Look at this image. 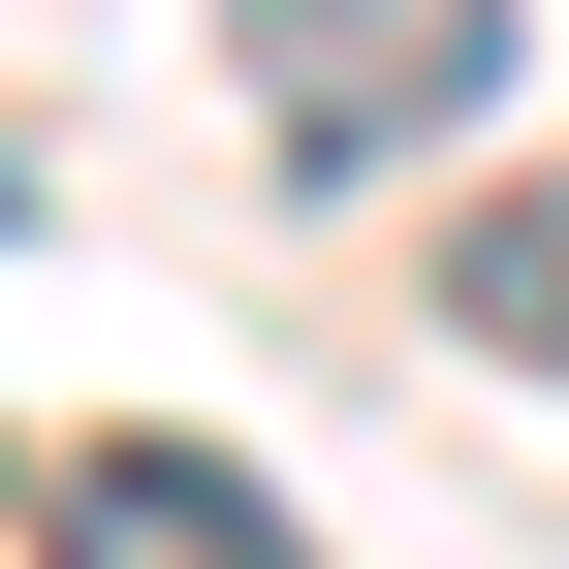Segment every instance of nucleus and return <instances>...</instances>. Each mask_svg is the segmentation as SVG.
<instances>
[{
  "label": "nucleus",
  "mask_w": 569,
  "mask_h": 569,
  "mask_svg": "<svg viewBox=\"0 0 569 569\" xmlns=\"http://www.w3.org/2000/svg\"><path fill=\"white\" fill-rule=\"evenodd\" d=\"M507 32L538 0H222V96L317 190H380V159H475V127H507Z\"/></svg>",
  "instance_id": "obj_1"
},
{
  "label": "nucleus",
  "mask_w": 569,
  "mask_h": 569,
  "mask_svg": "<svg viewBox=\"0 0 569 569\" xmlns=\"http://www.w3.org/2000/svg\"><path fill=\"white\" fill-rule=\"evenodd\" d=\"M63 569H317V538H284V475H222V443H63Z\"/></svg>",
  "instance_id": "obj_2"
},
{
  "label": "nucleus",
  "mask_w": 569,
  "mask_h": 569,
  "mask_svg": "<svg viewBox=\"0 0 569 569\" xmlns=\"http://www.w3.org/2000/svg\"><path fill=\"white\" fill-rule=\"evenodd\" d=\"M443 317L507 348V380H569V159H475V253H443Z\"/></svg>",
  "instance_id": "obj_3"
},
{
  "label": "nucleus",
  "mask_w": 569,
  "mask_h": 569,
  "mask_svg": "<svg viewBox=\"0 0 569 569\" xmlns=\"http://www.w3.org/2000/svg\"><path fill=\"white\" fill-rule=\"evenodd\" d=\"M0 190H32V159H0Z\"/></svg>",
  "instance_id": "obj_4"
}]
</instances>
